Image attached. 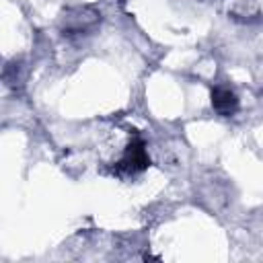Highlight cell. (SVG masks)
Masks as SVG:
<instances>
[{
  "label": "cell",
  "mask_w": 263,
  "mask_h": 263,
  "mask_svg": "<svg viewBox=\"0 0 263 263\" xmlns=\"http://www.w3.org/2000/svg\"><path fill=\"white\" fill-rule=\"evenodd\" d=\"M212 105L220 115H232L238 109V99L230 88L216 86L212 90Z\"/></svg>",
  "instance_id": "7a4b0ae2"
},
{
  "label": "cell",
  "mask_w": 263,
  "mask_h": 263,
  "mask_svg": "<svg viewBox=\"0 0 263 263\" xmlns=\"http://www.w3.org/2000/svg\"><path fill=\"white\" fill-rule=\"evenodd\" d=\"M148 164H150V160H148V154H146L144 142L138 138V140H134V142L127 146V150H125L123 158L119 160L117 168H119V171H123V173H132V175H134V173L144 171Z\"/></svg>",
  "instance_id": "6da1fadb"
}]
</instances>
